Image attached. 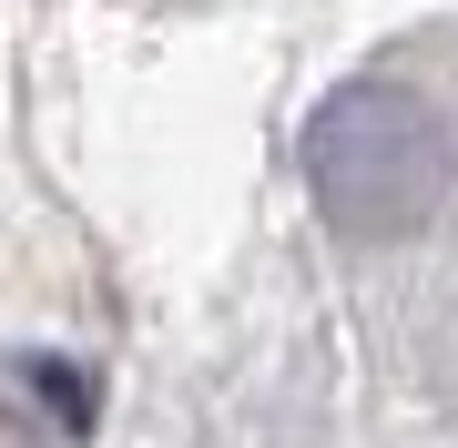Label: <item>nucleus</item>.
<instances>
[{
    "instance_id": "1",
    "label": "nucleus",
    "mask_w": 458,
    "mask_h": 448,
    "mask_svg": "<svg viewBox=\"0 0 458 448\" xmlns=\"http://www.w3.org/2000/svg\"><path fill=\"white\" fill-rule=\"evenodd\" d=\"M306 183L336 234L357 245H397L438 215L448 194V133L418 92L397 82H346L327 113L306 123Z\"/></svg>"
},
{
    "instance_id": "2",
    "label": "nucleus",
    "mask_w": 458,
    "mask_h": 448,
    "mask_svg": "<svg viewBox=\"0 0 458 448\" xmlns=\"http://www.w3.org/2000/svg\"><path fill=\"white\" fill-rule=\"evenodd\" d=\"M82 418L92 398L72 367H0V448H72Z\"/></svg>"
}]
</instances>
